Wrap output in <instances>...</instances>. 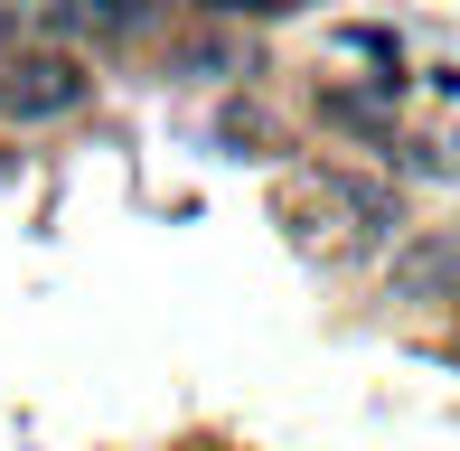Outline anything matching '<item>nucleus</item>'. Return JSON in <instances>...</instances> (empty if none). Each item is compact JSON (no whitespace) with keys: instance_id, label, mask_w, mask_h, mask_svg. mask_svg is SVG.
Masks as SVG:
<instances>
[{"instance_id":"obj_2","label":"nucleus","mask_w":460,"mask_h":451,"mask_svg":"<svg viewBox=\"0 0 460 451\" xmlns=\"http://www.w3.org/2000/svg\"><path fill=\"white\" fill-rule=\"evenodd\" d=\"M394 292L404 301H460V235H413L394 254Z\"/></svg>"},{"instance_id":"obj_3","label":"nucleus","mask_w":460,"mask_h":451,"mask_svg":"<svg viewBox=\"0 0 460 451\" xmlns=\"http://www.w3.org/2000/svg\"><path fill=\"white\" fill-rule=\"evenodd\" d=\"M75 10H85L94 29H141V19H151L160 0H75Z\"/></svg>"},{"instance_id":"obj_1","label":"nucleus","mask_w":460,"mask_h":451,"mask_svg":"<svg viewBox=\"0 0 460 451\" xmlns=\"http://www.w3.org/2000/svg\"><path fill=\"white\" fill-rule=\"evenodd\" d=\"M85 85H94V75L75 66L66 48H29V57L0 66V113H10V122H57V113L85 104Z\"/></svg>"}]
</instances>
